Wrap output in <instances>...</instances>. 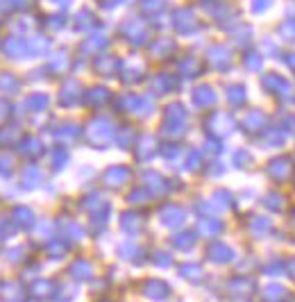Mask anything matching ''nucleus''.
Masks as SVG:
<instances>
[{
  "instance_id": "1",
  "label": "nucleus",
  "mask_w": 295,
  "mask_h": 302,
  "mask_svg": "<svg viewBox=\"0 0 295 302\" xmlns=\"http://www.w3.org/2000/svg\"><path fill=\"white\" fill-rule=\"evenodd\" d=\"M281 32L286 34V39H293L295 41V21H288L286 25H281Z\"/></svg>"
}]
</instances>
